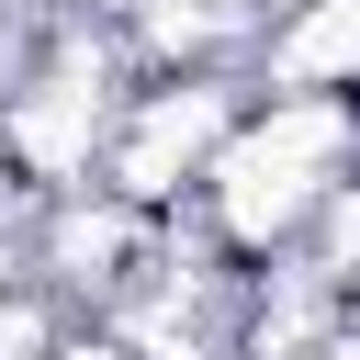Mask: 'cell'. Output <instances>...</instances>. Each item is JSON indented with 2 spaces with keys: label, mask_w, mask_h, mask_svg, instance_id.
I'll list each match as a JSON object with an SVG mask.
<instances>
[{
  "label": "cell",
  "mask_w": 360,
  "mask_h": 360,
  "mask_svg": "<svg viewBox=\"0 0 360 360\" xmlns=\"http://www.w3.org/2000/svg\"><path fill=\"white\" fill-rule=\"evenodd\" d=\"M248 45L270 90H360V0H281Z\"/></svg>",
  "instance_id": "cell-3"
},
{
  "label": "cell",
  "mask_w": 360,
  "mask_h": 360,
  "mask_svg": "<svg viewBox=\"0 0 360 360\" xmlns=\"http://www.w3.org/2000/svg\"><path fill=\"white\" fill-rule=\"evenodd\" d=\"M360 169V90H270L259 112L225 124L202 169V214L236 259H270L304 236V214Z\"/></svg>",
  "instance_id": "cell-1"
},
{
  "label": "cell",
  "mask_w": 360,
  "mask_h": 360,
  "mask_svg": "<svg viewBox=\"0 0 360 360\" xmlns=\"http://www.w3.org/2000/svg\"><path fill=\"white\" fill-rule=\"evenodd\" d=\"M248 112V79L236 68H135V90L112 101V135H101V191H124V202H146V214H169L180 191H202V169H214V146H225V124Z\"/></svg>",
  "instance_id": "cell-2"
},
{
  "label": "cell",
  "mask_w": 360,
  "mask_h": 360,
  "mask_svg": "<svg viewBox=\"0 0 360 360\" xmlns=\"http://www.w3.org/2000/svg\"><path fill=\"white\" fill-rule=\"evenodd\" d=\"M22 56H34V34H22V22H0V90L22 79Z\"/></svg>",
  "instance_id": "cell-5"
},
{
  "label": "cell",
  "mask_w": 360,
  "mask_h": 360,
  "mask_svg": "<svg viewBox=\"0 0 360 360\" xmlns=\"http://www.w3.org/2000/svg\"><path fill=\"white\" fill-rule=\"evenodd\" d=\"M22 270H34V259H22V225H0V292H11Z\"/></svg>",
  "instance_id": "cell-6"
},
{
  "label": "cell",
  "mask_w": 360,
  "mask_h": 360,
  "mask_svg": "<svg viewBox=\"0 0 360 360\" xmlns=\"http://www.w3.org/2000/svg\"><path fill=\"white\" fill-rule=\"evenodd\" d=\"M56 338H68V304H56V292L22 270V281L0 292V360H45Z\"/></svg>",
  "instance_id": "cell-4"
}]
</instances>
